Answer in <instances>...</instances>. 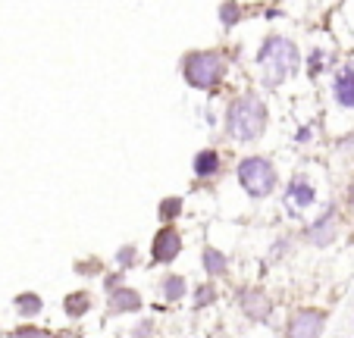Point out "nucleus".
<instances>
[{
    "instance_id": "f257e3e1",
    "label": "nucleus",
    "mask_w": 354,
    "mask_h": 338,
    "mask_svg": "<svg viewBox=\"0 0 354 338\" xmlns=\"http://www.w3.org/2000/svg\"><path fill=\"white\" fill-rule=\"evenodd\" d=\"M263 126H267V106L257 94H245V97L232 100L226 110V132L235 141H254L261 138Z\"/></svg>"
},
{
    "instance_id": "f03ea898",
    "label": "nucleus",
    "mask_w": 354,
    "mask_h": 338,
    "mask_svg": "<svg viewBox=\"0 0 354 338\" xmlns=\"http://www.w3.org/2000/svg\"><path fill=\"white\" fill-rule=\"evenodd\" d=\"M298 60L301 53L288 38H267V44L257 53V63L267 75V85H279L286 75H292L298 69Z\"/></svg>"
},
{
    "instance_id": "7ed1b4c3",
    "label": "nucleus",
    "mask_w": 354,
    "mask_h": 338,
    "mask_svg": "<svg viewBox=\"0 0 354 338\" xmlns=\"http://www.w3.org/2000/svg\"><path fill=\"white\" fill-rule=\"evenodd\" d=\"M182 73H185V82L192 88H201V91H210L216 82L226 73V63H223L220 53L214 50H194L182 60Z\"/></svg>"
},
{
    "instance_id": "20e7f679",
    "label": "nucleus",
    "mask_w": 354,
    "mask_h": 338,
    "mask_svg": "<svg viewBox=\"0 0 354 338\" xmlns=\"http://www.w3.org/2000/svg\"><path fill=\"white\" fill-rule=\"evenodd\" d=\"M239 182L251 198H270L276 191V169L267 157H245L239 163Z\"/></svg>"
},
{
    "instance_id": "39448f33",
    "label": "nucleus",
    "mask_w": 354,
    "mask_h": 338,
    "mask_svg": "<svg viewBox=\"0 0 354 338\" xmlns=\"http://www.w3.org/2000/svg\"><path fill=\"white\" fill-rule=\"evenodd\" d=\"M323 326H326V313L323 310H298L288 323V338H320Z\"/></svg>"
},
{
    "instance_id": "423d86ee",
    "label": "nucleus",
    "mask_w": 354,
    "mask_h": 338,
    "mask_svg": "<svg viewBox=\"0 0 354 338\" xmlns=\"http://www.w3.org/2000/svg\"><path fill=\"white\" fill-rule=\"evenodd\" d=\"M179 251H182V238H179L176 229H169V225L157 232L154 245H151V257H154L157 263H169V260H176Z\"/></svg>"
},
{
    "instance_id": "0eeeda50",
    "label": "nucleus",
    "mask_w": 354,
    "mask_h": 338,
    "mask_svg": "<svg viewBox=\"0 0 354 338\" xmlns=\"http://www.w3.org/2000/svg\"><path fill=\"white\" fill-rule=\"evenodd\" d=\"M314 200H317V191H314V185H310V182L295 179L292 185H288L286 204H288V210H292V213H304L310 204H314Z\"/></svg>"
},
{
    "instance_id": "6e6552de",
    "label": "nucleus",
    "mask_w": 354,
    "mask_h": 338,
    "mask_svg": "<svg viewBox=\"0 0 354 338\" xmlns=\"http://www.w3.org/2000/svg\"><path fill=\"white\" fill-rule=\"evenodd\" d=\"M333 238H335V219H333V210H326L308 229V241H310V245H320L323 247V245H329Z\"/></svg>"
},
{
    "instance_id": "1a4fd4ad",
    "label": "nucleus",
    "mask_w": 354,
    "mask_h": 338,
    "mask_svg": "<svg viewBox=\"0 0 354 338\" xmlns=\"http://www.w3.org/2000/svg\"><path fill=\"white\" fill-rule=\"evenodd\" d=\"M333 94H335V100H339L342 106L354 110V69H351V66L342 69V73L335 75V82H333Z\"/></svg>"
},
{
    "instance_id": "9d476101",
    "label": "nucleus",
    "mask_w": 354,
    "mask_h": 338,
    "mask_svg": "<svg viewBox=\"0 0 354 338\" xmlns=\"http://www.w3.org/2000/svg\"><path fill=\"white\" fill-rule=\"evenodd\" d=\"M241 307H245V313L251 319H263L270 313V298L263 292H257V288H254V292L248 288V292L241 294Z\"/></svg>"
},
{
    "instance_id": "9b49d317",
    "label": "nucleus",
    "mask_w": 354,
    "mask_h": 338,
    "mask_svg": "<svg viewBox=\"0 0 354 338\" xmlns=\"http://www.w3.org/2000/svg\"><path fill=\"white\" fill-rule=\"evenodd\" d=\"M216 169H220V153L216 151H201L198 157H194V173H198L201 179L216 176Z\"/></svg>"
},
{
    "instance_id": "f8f14e48",
    "label": "nucleus",
    "mask_w": 354,
    "mask_h": 338,
    "mask_svg": "<svg viewBox=\"0 0 354 338\" xmlns=\"http://www.w3.org/2000/svg\"><path fill=\"white\" fill-rule=\"evenodd\" d=\"M204 270H207L210 276H223V272L229 270L226 254H220L216 247H204Z\"/></svg>"
},
{
    "instance_id": "ddd939ff",
    "label": "nucleus",
    "mask_w": 354,
    "mask_h": 338,
    "mask_svg": "<svg viewBox=\"0 0 354 338\" xmlns=\"http://www.w3.org/2000/svg\"><path fill=\"white\" fill-rule=\"evenodd\" d=\"M110 301H113L116 310H138L141 307V298L132 292V288H116V292L110 294Z\"/></svg>"
},
{
    "instance_id": "4468645a",
    "label": "nucleus",
    "mask_w": 354,
    "mask_h": 338,
    "mask_svg": "<svg viewBox=\"0 0 354 338\" xmlns=\"http://www.w3.org/2000/svg\"><path fill=\"white\" fill-rule=\"evenodd\" d=\"M16 310L22 313V317H38L41 313V298L38 294H19V298H16Z\"/></svg>"
},
{
    "instance_id": "2eb2a0df",
    "label": "nucleus",
    "mask_w": 354,
    "mask_h": 338,
    "mask_svg": "<svg viewBox=\"0 0 354 338\" xmlns=\"http://www.w3.org/2000/svg\"><path fill=\"white\" fill-rule=\"evenodd\" d=\"M163 294H167V301H179L182 294H185V279L182 276H167L163 279Z\"/></svg>"
},
{
    "instance_id": "dca6fc26",
    "label": "nucleus",
    "mask_w": 354,
    "mask_h": 338,
    "mask_svg": "<svg viewBox=\"0 0 354 338\" xmlns=\"http://www.w3.org/2000/svg\"><path fill=\"white\" fill-rule=\"evenodd\" d=\"M91 307V301H88V294L85 292H79V294H69L66 298V313L69 317H82V313Z\"/></svg>"
},
{
    "instance_id": "f3484780",
    "label": "nucleus",
    "mask_w": 354,
    "mask_h": 338,
    "mask_svg": "<svg viewBox=\"0 0 354 338\" xmlns=\"http://www.w3.org/2000/svg\"><path fill=\"white\" fill-rule=\"evenodd\" d=\"M220 16H223V26H235V22H239V16H241L239 3H235V0L223 3V7H220Z\"/></svg>"
},
{
    "instance_id": "a211bd4d",
    "label": "nucleus",
    "mask_w": 354,
    "mask_h": 338,
    "mask_svg": "<svg viewBox=\"0 0 354 338\" xmlns=\"http://www.w3.org/2000/svg\"><path fill=\"white\" fill-rule=\"evenodd\" d=\"M179 210H182V200L179 198H167L160 204V219H167V223H169V219L179 216Z\"/></svg>"
},
{
    "instance_id": "6ab92c4d",
    "label": "nucleus",
    "mask_w": 354,
    "mask_h": 338,
    "mask_svg": "<svg viewBox=\"0 0 354 338\" xmlns=\"http://www.w3.org/2000/svg\"><path fill=\"white\" fill-rule=\"evenodd\" d=\"M214 288H210V285H204V288H201V292H198V298H194V304H198V307H207L210 304V301H214Z\"/></svg>"
},
{
    "instance_id": "aec40b11",
    "label": "nucleus",
    "mask_w": 354,
    "mask_h": 338,
    "mask_svg": "<svg viewBox=\"0 0 354 338\" xmlns=\"http://www.w3.org/2000/svg\"><path fill=\"white\" fill-rule=\"evenodd\" d=\"M116 260H120L122 266H132V263H135V247H132V245H129V247H122V251L116 254Z\"/></svg>"
},
{
    "instance_id": "412c9836",
    "label": "nucleus",
    "mask_w": 354,
    "mask_h": 338,
    "mask_svg": "<svg viewBox=\"0 0 354 338\" xmlns=\"http://www.w3.org/2000/svg\"><path fill=\"white\" fill-rule=\"evenodd\" d=\"M16 338H47V332H38V329H19Z\"/></svg>"
},
{
    "instance_id": "4be33fe9",
    "label": "nucleus",
    "mask_w": 354,
    "mask_h": 338,
    "mask_svg": "<svg viewBox=\"0 0 354 338\" xmlns=\"http://www.w3.org/2000/svg\"><path fill=\"white\" fill-rule=\"evenodd\" d=\"M348 198H351V204H354V179H351V188H348Z\"/></svg>"
}]
</instances>
